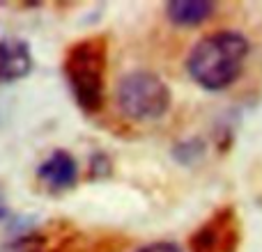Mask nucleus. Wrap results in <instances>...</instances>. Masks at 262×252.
Returning a JSON list of instances; mask_svg holds the SVG:
<instances>
[{"instance_id":"f257e3e1","label":"nucleus","mask_w":262,"mask_h":252,"mask_svg":"<svg viewBox=\"0 0 262 252\" xmlns=\"http://www.w3.org/2000/svg\"><path fill=\"white\" fill-rule=\"evenodd\" d=\"M249 58V39L235 30H216L195 41L186 58L189 76L205 90H223L239 78Z\"/></svg>"},{"instance_id":"f03ea898","label":"nucleus","mask_w":262,"mask_h":252,"mask_svg":"<svg viewBox=\"0 0 262 252\" xmlns=\"http://www.w3.org/2000/svg\"><path fill=\"white\" fill-rule=\"evenodd\" d=\"M62 71L76 106L88 115H97L106 101L108 44L104 37H85L67 48Z\"/></svg>"},{"instance_id":"7ed1b4c3","label":"nucleus","mask_w":262,"mask_h":252,"mask_svg":"<svg viewBox=\"0 0 262 252\" xmlns=\"http://www.w3.org/2000/svg\"><path fill=\"white\" fill-rule=\"evenodd\" d=\"M115 101L124 117L134 122H154L170 108V90L157 73L140 69L120 78Z\"/></svg>"},{"instance_id":"20e7f679","label":"nucleus","mask_w":262,"mask_h":252,"mask_svg":"<svg viewBox=\"0 0 262 252\" xmlns=\"http://www.w3.org/2000/svg\"><path fill=\"white\" fill-rule=\"evenodd\" d=\"M242 241L237 213L223 207L191 236V252H235Z\"/></svg>"},{"instance_id":"39448f33","label":"nucleus","mask_w":262,"mask_h":252,"mask_svg":"<svg viewBox=\"0 0 262 252\" xmlns=\"http://www.w3.org/2000/svg\"><path fill=\"white\" fill-rule=\"evenodd\" d=\"M37 179L51 190V193H62V190L74 188L78 179V165L76 158L64 149H55L41 165L37 167Z\"/></svg>"},{"instance_id":"423d86ee","label":"nucleus","mask_w":262,"mask_h":252,"mask_svg":"<svg viewBox=\"0 0 262 252\" xmlns=\"http://www.w3.org/2000/svg\"><path fill=\"white\" fill-rule=\"evenodd\" d=\"M35 67L32 51L23 39H0V87L21 81Z\"/></svg>"},{"instance_id":"0eeeda50","label":"nucleus","mask_w":262,"mask_h":252,"mask_svg":"<svg viewBox=\"0 0 262 252\" xmlns=\"http://www.w3.org/2000/svg\"><path fill=\"white\" fill-rule=\"evenodd\" d=\"M214 12V3L209 0H170L166 5V14L170 23L180 28H193L207 21Z\"/></svg>"},{"instance_id":"6e6552de","label":"nucleus","mask_w":262,"mask_h":252,"mask_svg":"<svg viewBox=\"0 0 262 252\" xmlns=\"http://www.w3.org/2000/svg\"><path fill=\"white\" fill-rule=\"evenodd\" d=\"M136 252H182V250L175 243H170V241H154V243L143 245V248H138Z\"/></svg>"}]
</instances>
